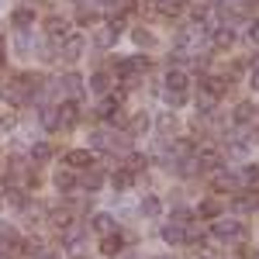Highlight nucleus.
I'll use <instances>...</instances> for the list:
<instances>
[{
    "label": "nucleus",
    "instance_id": "1",
    "mask_svg": "<svg viewBox=\"0 0 259 259\" xmlns=\"http://www.w3.org/2000/svg\"><path fill=\"white\" fill-rule=\"evenodd\" d=\"M204 41H207V31L200 24H187V28H180L173 35V52H180V56H200Z\"/></svg>",
    "mask_w": 259,
    "mask_h": 259
},
{
    "label": "nucleus",
    "instance_id": "2",
    "mask_svg": "<svg viewBox=\"0 0 259 259\" xmlns=\"http://www.w3.org/2000/svg\"><path fill=\"white\" fill-rule=\"evenodd\" d=\"M162 97H166L169 107H180V104L187 100V73H183V69H169V73H166Z\"/></svg>",
    "mask_w": 259,
    "mask_h": 259
},
{
    "label": "nucleus",
    "instance_id": "3",
    "mask_svg": "<svg viewBox=\"0 0 259 259\" xmlns=\"http://www.w3.org/2000/svg\"><path fill=\"white\" fill-rule=\"evenodd\" d=\"M211 235L218 242H225V245H228V242H242L245 239V225L235 221V218H218L211 225Z\"/></svg>",
    "mask_w": 259,
    "mask_h": 259
},
{
    "label": "nucleus",
    "instance_id": "4",
    "mask_svg": "<svg viewBox=\"0 0 259 259\" xmlns=\"http://www.w3.org/2000/svg\"><path fill=\"white\" fill-rule=\"evenodd\" d=\"M149 69V59L145 56H135V59H124V62H118V80H124L128 87H135L139 83V76Z\"/></svg>",
    "mask_w": 259,
    "mask_h": 259
},
{
    "label": "nucleus",
    "instance_id": "5",
    "mask_svg": "<svg viewBox=\"0 0 259 259\" xmlns=\"http://www.w3.org/2000/svg\"><path fill=\"white\" fill-rule=\"evenodd\" d=\"M121 28H124V21H107V24H100L97 28V35H94V41H97L100 49H114L118 45V38H121Z\"/></svg>",
    "mask_w": 259,
    "mask_h": 259
},
{
    "label": "nucleus",
    "instance_id": "6",
    "mask_svg": "<svg viewBox=\"0 0 259 259\" xmlns=\"http://www.w3.org/2000/svg\"><path fill=\"white\" fill-rule=\"evenodd\" d=\"M83 49H87V41H83V35H66V38L56 45V52H59L66 62H76L83 56Z\"/></svg>",
    "mask_w": 259,
    "mask_h": 259
},
{
    "label": "nucleus",
    "instance_id": "7",
    "mask_svg": "<svg viewBox=\"0 0 259 259\" xmlns=\"http://www.w3.org/2000/svg\"><path fill=\"white\" fill-rule=\"evenodd\" d=\"M83 239H87V228H83V225H76V221L62 228V249H69V252H80Z\"/></svg>",
    "mask_w": 259,
    "mask_h": 259
},
{
    "label": "nucleus",
    "instance_id": "8",
    "mask_svg": "<svg viewBox=\"0 0 259 259\" xmlns=\"http://www.w3.org/2000/svg\"><path fill=\"white\" fill-rule=\"evenodd\" d=\"M59 94L69 97V100H80L83 97V80L76 76V73H66V76L59 80Z\"/></svg>",
    "mask_w": 259,
    "mask_h": 259
},
{
    "label": "nucleus",
    "instance_id": "9",
    "mask_svg": "<svg viewBox=\"0 0 259 259\" xmlns=\"http://www.w3.org/2000/svg\"><path fill=\"white\" fill-rule=\"evenodd\" d=\"M66 166L87 169V166H94V152H90V149H69V152H66Z\"/></svg>",
    "mask_w": 259,
    "mask_h": 259
},
{
    "label": "nucleus",
    "instance_id": "10",
    "mask_svg": "<svg viewBox=\"0 0 259 259\" xmlns=\"http://www.w3.org/2000/svg\"><path fill=\"white\" fill-rule=\"evenodd\" d=\"M38 121H41V128H45V132H59V128H62L59 107H41V111H38Z\"/></svg>",
    "mask_w": 259,
    "mask_h": 259
},
{
    "label": "nucleus",
    "instance_id": "11",
    "mask_svg": "<svg viewBox=\"0 0 259 259\" xmlns=\"http://www.w3.org/2000/svg\"><path fill=\"white\" fill-rule=\"evenodd\" d=\"M162 242H166V245H183V242H187V228L177 225V221L166 225V228H162Z\"/></svg>",
    "mask_w": 259,
    "mask_h": 259
},
{
    "label": "nucleus",
    "instance_id": "12",
    "mask_svg": "<svg viewBox=\"0 0 259 259\" xmlns=\"http://www.w3.org/2000/svg\"><path fill=\"white\" fill-rule=\"evenodd\" d=\"M214 190H235V187H242L239 173H228V169H221V173H214Z\"/></svg>",
    "mask_w": 259,
    "mask_h": 259
},
{
    "label": "nucleus",
    "instance_id": "13",
    "mask_svg": "<svg viewBox=\"0 0 259 259\" xmlns=\"http://www.w3.org/2000/svg\"><path fill=\"white\" fill-rule=\"evenodd\" d=\"M90 228H94V232H100V235L114 232V214H107V211H100V214H94V218H90Z\"/></svg>",
    "mask_w": 259,
    "mask_h": 259
},
{
    "label": "nucleus",
    "instance_id": "14",
    "mask_svg": "<svg viewBox=\"0 0 259 259\" xmlns=\"http://www.w3.org/2000/svg\"><path fill=\"white\" fill-rule=\"evenodd\" d=\"M11 24H14L18 31H24V28H31V24H35V11H28V7H18V11L11 14Z\"/></svg>",
    "mask_w": 259,
    "mask_h": 259
},
{
    "label": "nucleus",
    "instance_id": "15",
    "mask_svg": "<svg viewBox=\"0 0 259 259\" xmlns=\"http://www.w3.org/2000/svg\"><path fill=\"white\" fill-rule=\"evenodd\" d=\"M139 211L145 214V218H159V211H162L159 197H156V194H145V197H142V204H139Z\"/></svg>",
    "mask_w": 259,
    "mask_h": 259
},
{
    "label": "nucleus",
    "instance_id": "16",
    "mask_svg": "<svg viewBox=\"0 0 259 259\" xmlns=\"http://www.w3.org/2000/svg\"><path fill=\"white\" fill-rule=\"evenodd\" d=\"M214 107H218V97L207 94V90H200V94H197V114L207 118V114H214Z\"/></svg>",
    "mask_w": 259,
    "mask_h": 259
},
{
    "label": "nucleus",
    "instance_id": "17",
    "mask_svg": "<svg viewBox=\"0 0 259 259\" xmlns=\"http://www.w3.org/2000/svg\"><path fill=\"white\" fill-rule=\"evenodd\" d=\"M69 35V21H62V18H49V38L52 41H62Z\"/></svg>",
    "mask_w": 259,
    "mask_h": 259
},
{
    "label": "nucleus",
    "instance_id": "18",
    "mask_svg": "<svg viewBox=\"0 0 259 259\" xmlns=\"http://www.w3.org/2000/svg\"><path fill=\"white\" fill-rule=\"evenodd\" d=\"M14 49H18L21 56H28V52L35 49V35H31V28H24V31H18V38H14Z\"/></svg>",
    "mask_w": 259,
    "mask_h": 259
},
{
    "label": "nucleus",
    "instance_id": "19",
    "mask_svg": "<svg viewBox=\"0 0 259 259\" xmlns=\"http://www.w3.org/2000/svg\"><path fill=\"white\" fill-rule=\"evenodd\" d=\"M211 35H214V45H218V49H232V41H235V31H232L228 24H221L218 31H211Z\"/></svg>",
    "mask_w": 259,
    "mask_h": 259
},
{
    "label": "nucleus",
    "instance_id": "20",
    "mask_svg": "<svg viewBox=\"0 0 259 259\" xmlns=\"http://www.w3.org/2000/svg\"><path fill=\"white\" fill-rule=\"evenodd\" d=\"M111 183H114V190H128V187H132V183H135V173H132V169H124V166H121L118 173H114V177H111Z\"/></svg>",
    "mask_w": 259,
    "mask_h": 259
},
{
    "label": "nucleus",
    "instance_id": "21",
    "mask_svg": "<svg viewBox=\"0 0 259 259\" xmlns=\"http://www.w3.org/2000/svg\"><path fill=\"white\" fill-rule=\"evenodd\" d=\"M121 245H124V239H121V235H114V232H107V235H104V242H100V249H104L107 256H118Z\"/></svg>",
    "mask_w": 259,
    "mask_h": 259
},
{
    "label": "nucleus",
    "instance_id": "22",
    "mask_svg": "<svg viewBox=\"0 0 259 259\" xmlns=\"http://www.w3.org/2000/svg\"><path fill=\"white\" fill-rule=\"evenodd\" d=\"M52 159V145L49 142H35L31 145V162H49Z\"/></svg>",
    "mask_w": 259,
    "mask_h": 259
},
{
    "label": "nucleus",
    "instance_id": "23",
    "mask_svg": "<svg viewBox=\"0 0 259 259\" xmlns=\"http://www.w3.org/2000/svg\"><path fill=\"white\" fill-rule=\"evenodd\" d=\"M90 90L104 97V94L111 90V76H107V73H94V76H90Z\"/></svg>",
    "mask_w": 259,
    "mask_h": 259
},
{
    "label": "nucleus",
    "instance_id": "24",
    "mask_svg": "<svg viewBox=\"0 0 259 259\" xmlns=\"http://www.w3.org/2000/svg\"><path fill=\"white\" fill-rule=\"evenodd\" d=\"M56 187H59V194H73L76 190V177L73 173H56Z\"/></svg>",
    "mask_w": 259,
    "mask_h": 259
},
{
    "label": "nucleus",
    "instance_id": "25",
    "mask_svg": "<svg viewBox=\"0 0 259 259\" xmlns=\"http://www.w3.org/2000/svg\"><path fill=\"white\" fill-rule=\"evenodd\" d=\"M200 90H207V94L221 97V94H225V80H221V76H207V80H200Z\"/></svg>",
    "mask_w": 259,
    "mask_h": 259
},
{
    "label": "nucleus",
    "instance_id": "26",
    "mask_svg": "<svg viewBox=\"0 0 259 259\" xmlns=\"http://www.w3.org/2000/svg\"><path fill=\"white\" fill-rule=\"evenodd\" d=\"M252 118H256V107L252 104H239L235 107V124H249Z\"/></svg>",
    "mask_w": 259,
    "mask_h": 259
},
{
    "label": "nucleus",
    "instance_id": "27",
    "mask_svg": "<svg viewBox=\"0 0 259 259\" xmlns=\"http://www.w3.org/2000/svg\"><path fill=\"white\" fill-rule=\"evenodd\" d=\"M228 156H235V159L249 156V139H232L228 142Z\"/></svg>",
    "mask_w": 259,
    "mask_h": 259
},
{
    "label": "nucleus",
    "instance_id": "28",
    "mask_svg": "<svg viewBox=\"0 0 259 259\" xmlns=\"http://www.w3.org/2000/svg\"><path fill=\"white\" fill-rule=\"evenodd\" d=\"M159 132H162V135L177 132V114H173V111H162V118H159Z\"/></svg>",
    "mask_w": 259,
    "mask_h": 259
},
{
    "label": "nucleus",
    "instance_id": "29",
    "mask_svg": "<svg viewBox=\"0 0 259 259\" xmlns=\"http://www.w3.org/2000/svg\"><path fill=\"white\" fill-rule=\"evenodd\" d=\"M197 214H200V218H218V214H221V207L214 204V200H204V204L197 207Z\"/></svg>",
    "mask_w": 259,
    "mask_h": 259
},
{
    "label": "nucleus",
    "instance_id": "30",
    "mask_svg": "<svg viewBox=\"0 0 259 259\" xmlns=\"http://www.w3.org/2000/svg\"><path fill=\"white\" fill-rule=\"evenodd\" d=\"M159 14H180V0H156Z\"/></svg>",
    "mask_w": 259,
    "mask_h": 259
},
{
    "label": "nucleus",
    "instance_id": "31",
    "mask_svg": "<svg viewBox=\"0 0 259 259\" xmlns=\"http://www.w3.org/2000/svg\"><path fill=\"white\" fill-rule=\"evenodd\" d=\"M142 132H149V114H139L132 121V135H142Z\"/></svg>",
    "mask_w": 259,
    "mask_h": 259
},
{
    "label": "nucleus",
    "instance_id": "32",
    "mask_svg": "<svg viewBox=\"0 0 259 259\" xmlns=\"http://www.w3.org/2000/svg\"><path fill=\"white\" fill-rule=\"evenodd\" d=\"M239 180H242V183H259V166H245Z\"/></svg>",
    "mask_w": 259,
    "mask_h": 259
},
{
    "label": "nucleus",
    "instance_id": "33",
    "mask_svg": "<svg viewBox=\"0 0 259 259\" xmlns=\"http://www.w3.org/2000/svg\"><path fill=\"white\" fill-rule=\"evenodd\" d=\"M0 242H18V232H14V225H4V221H0Z\"/></svg>",
    "mask_w": 259,
    "mask_h": 259
},
{
    "label": "nucleus",
    "instance_id": "34",
    "mask_svg": "<svg viewBox=\"0 0 259 259\" xmlns=\"http://www.w3.org/2000/svg\"><path fill=\"white\" fill-rule=\"evenodd\" d=\"M190 218H194V214H190L187 207H177V211H173V221H177V225H183V228L190 225Z\"/></svg>",
    "mask_w": 259,
    "mask_h": 259
},
{
    "label": "nucleus",
    "instance_id": "35",
    "mask_svg": "<svg viewBox=\"0 0 259 259\" xmlns=\"http://www.w3.org/2000/svg\"><path fill=\"white\" fill-rule=\"evenodd\" d=\"M83 187H87V190L94 194V190L100 187V173H87V177H83Z\"/></svg>",
    "mask_w": 259,
    "mask_h": 259
},
{
    "label": "nucleus",
    "instance_id": "36",
    "mask_svg": "<svg viewBox=\"0 0 259 259\" xmlns=\"http://www.w3.org/2000/svg\"><path fill=\"white\" fill-rule=\"evenodd\" d=\"M132 38L139 41V45H145V49L152 45V35H149V31H142V28H139V31H135V35H132Z\"/></svg>",
    "mask_w": 259,
    "mask_h": 259
},
{
    "label": "nucleus",
    "instance_id": "37",
    "mask_svg": "<svg viewBox=\"0 0 259 259\" xmlns=\"http://www.w3.org/2000/svg\"><path fill=\"white\" fill-rule=\"evenodd\" d=\"M245 38L252 41V45H259V21H252V24H249V31H245Z\"/></svg>",
    "mask_w": 259,
    "mask_h": 259
},
{
    "label": "nucleus",
    "instance_id": "38",
    "mask_svg": "<svg viewBox=\"0 0 259 259\" xmlns=\"http://www.w3.org/2000/svg\"><path fill=\"white\" fill-rule=\"evenodd\" d=\"M249 87L259 94V66H252V73H249Z\"/></svg>",
    "mask_w": 259,
    "mask_h": 259
},
{
    "label": "nucleus",
    "instance_id": "39",
    "mask_svg": "<svg viewBox=\"0 0 259 259\" xmlns=\"http://www.w3.org/2000/svg\"><path fill=\"white\" fill-rule=\"evenodd\" d=\"M118 259H139V256H132V252H124V256H118Z\"/></svg>",
    "mask_w": 259,
    "mask_h": 259
},
{
    "label": "nucleus",
    "instance_id": "40",
    "mask_svg": "<svg viewBox=\"0 0 259 259\" xmlns=\"http://www.w3.org/2000/svg\"><path fill=\"white\" fill-rule=\"evenodd\" d=\"M0 62H4V38H0Z\"/></svg>",
    "mask_w": 259,
    "mask_h": 259
},
{
    "label": "nucleus",
    "instance_id": "41",
    "mask_svg": "<svg viewBox=\"0 0 259 259\" xmlns=\"http://www.w3.org/2000/svg\"><path fill=\"white\" fill-rule=\"evenodd\" d=\"M73 259H87V256H80V252H76V256H73Z\"/></svg>",
    "mask_w": 259,
    "mask_h": 259
},
{
    "label": "nucleus",
    "instance_id": "42",
    "mask_svg": "<svg viewBox=\"0 0 259 259\" xmlns=\"http://www.w3.org/2000/svg\"><path fill=\"white\" fill-rule=\"evenodd\" d=\"M156 259H173V256H156Z\"/></svg>",
    "mask_w": 259,
    "mask_h": 259
}]
</instances>
